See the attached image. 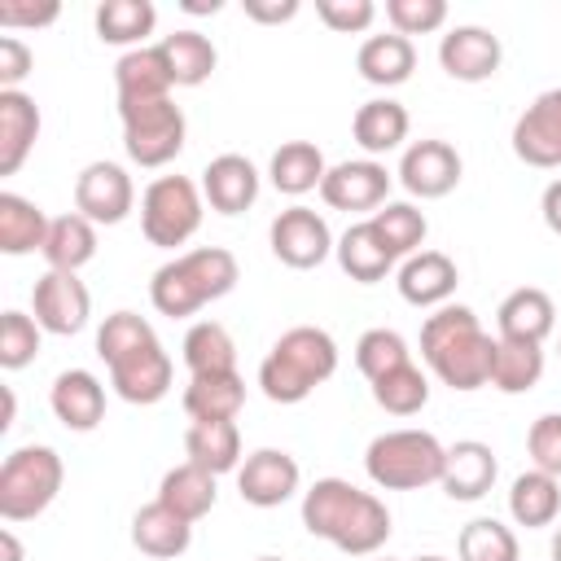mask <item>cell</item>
<instances>
[{"label": "cell", "mask_w": 561, "mask_h": 561, "mask_svg": "<svg viewBox=\"0 0 561 561\" xmlns=\"http://www.w3.org/2000/svg\"><path fill=\"white\" fill-rule=\"evenodd\" d=\"M421 355L451 390H478L491 381L495 337L482 333L469 307H443L421 324Z\"/></svg>", "instance_id": "cell-1"}, {"label": "cell", "mask_w": 561, "mask_h": 561, "mask_svg": "<svg viewBox=\"0 0 561 561\" xmlns=\"http://www.w3.org/2000/svg\"><path fill=\"white\" fill-rule=\"evenodd\" d=\"M447 447L425 430H390L368 443V478L386 491H416L443 478Z\"/></svg>", "instance_id": "cell-2"}, {"label": "cell", "mask_w": 561, "mask_h": 561, "mask_svg": "<svg viewBox=\"0 0 561 561\" xmlns=\"http://www.w3.org/2000/svg\"><path fill=\"white\" fill-rule=\"evenodd\" d=\"M61 456L53 447H18L0 465V517L31 522L39 517L61 491Z\"/></svg>", "instance_id": "cell-3"}, {"label": "cell", "mask_w": 561, "mask_h": 561, "mask_svg": "<svg viewBox=\"0 0 561 561\" xmlns=\"http://www.w3.org/2000/svg\"><path fill=\"white\" fill-rule=\"evenodd\" d=\"M202 224V193L193 180L184 175H162L145 188L140 197V228H145V241L149 245H162V250H175L184 245Z\"/></svg>", "instance_id": "cell-4"}, {"label": "cell", "mask_w": 561, "mask_h": 561, "mask_svg": "<svg viewBox=\"0 0 561 561\" xmlns=\"http://www.w3.org/2000/svg\"><path fill=\"white\" fill-rule=\"evenodd\" d=\"M123 114V145L131 162L140 167H167L184 149V114L180 105L167 101H145V105H118Z\"/></svg>", "instance_id": "cell-5"}, {"label": "cell", "mask_w": 561, "mask_h": 561, "mask_svg": "<svg viewBox=\"0 0 561 561\" xmlns=\"http://www.w3.org/2000/svg\"><path fill=\"white\" fill-rule=\"evenodd\" d=\"M272 254L294 267V272H307V267H320L333 250V237H329V224L307 210V206H289L272 219Z\"/></svg>", "instance_id": "cell-6"}, {"label": "cell", "mask_w": 561, "mask_h": 561, "mask_svg": "<svg viewBox=\"0 0 561 561\" xmlns=\"http://www.w3.org/2000/svg\"><path fill=\"white\" fill-rule=\"evenodd\" d=\"M31 302H35V320L39 329L57 333V337H70L88 324L92 316V298H88V285L75 276V272H44L31 289Z\"/></svg>", "instance_id": "cell-7"}, {"label": "cell", "mask_w": 561, "mask_h": 561, "mask_svg": "<svg viewBox=\"0 0 561 561\" xmlns=\"http://www.w3.org/2000/svg\"><path fill=\"white\" fill-rule=\"evenodd\" d=\"M513 153L526 167H561V88L539 92L513 123Z\"/></svg>", "instance_id": "cell-8"}, {"label": "cell", "mask_w": 561, "mask_h": 561, "mask_svg": "<svg viewBox=\"0 0 561 561\" xmlns=\"http://www.w3.org/2000/svg\"><path fill=\"white\" fill-rule=\"evenodd\" d=\"M131 202H136V188H131L127 171L114 167V162H88L79 171V180H75V210L83 219H92V224L127 219Z\"/></svg>", "instance_id": "cell-9"}, {"label": "cell", "mask_w": 561, "mask_h": 561, "mask_svg": "<svg viewBox=\"0 0 561 561\" xmlns=\"http://www.w3.org/2000/svg\"><path fill=\"white\" fill-rule=\"evenodd\" d=\"M237 491L254 508H276L298 491V460L289 451L259 447L254 456H245V465L237 473Z\"/></svg>", "instance_id": "cell-10"}, {"label": "cell", "mask_w": 561, "mask_h": 561, "mask_svg": "<svg viewBox=\"0 0 561 561\" xmlns=\"http://www.w3.org/2000/svg\"><path fill=\"white\" fill-rule=\"evenodd\" d=\"M438 61H443V70H447L451 79H460V83H482V79H491V75L500 70L504 48H500V39H495L486 26H456L451 35H443Z\"/></svg>", "instance_id": "cell-11"}, {"label": "cell", "mask_w": 561, "mask_h": 561, "mask_svg": "<svg viewBox=\"0 0 561 561\" xmlns=\"http://www.w3.org/2000/svg\"><path fill=\"white\" fill-rule=\"evenodd\" d=\"M399 180L416 197H447L460 184V153L447 140H416L399 162Z\"/></svg>", "instance_id": "cell-12"}, {"label": "cell", "mask_w": 561, "mask_h": 561, "mask_svg": "<svg viewBox=\"0 0 561 561\" xmlns=\"http://www.w3.org/2000/svg\"><path fill=\"white\" fill-rule=\"evenodd\" d=\"M202 197H206L210 210H219V215H241V210H250L254 197H259V171H254V162L241 158V153H219V158H210L206 171H202Z\"/></svg>", "instance_id": "cell-13"}, {"label": "cell", "mask_w": 561, "mask_h": 561, "mask_svg": "<svg viewBox=\"0 0 561 561\" xmlns=\"http://www.w3.org/2000/svg\"><path fill=\"white\" fill-rule=\"evenodd\" d=\"M386 193H390V175L381 162H337L320 184V197L333 210H373L386 202Z\"/></svg>", "instance_id": "cell-14"}, {"label": "cell", "mask_w": 561, "mask_h": 561, "mask_svg": "<svg viewBox=\"0 0 561 561\" xmlns=\"http://www.w3.org/2000/svg\"><path fill=\"white\" fill-rule=\"evenodd\" d=\"M495 473H500L495 451H491L486 443H478V438H465V443L447 447L438 486H443L451 500H482V495L495 486Z\"/></svg>", "instance_id": "cell-15"}, {"label": "cell", "mask_w": 561, "mask_h": 561, "mask_svg": "<svg viewBox=\"0 0 561 561\" xmlns=\"http://www.w3.org/2000/svg\"><path fill=\"white\" fill-rule=\"evenodd\" d=\"M114 83H118V105L167 101L171 88H175L162 48H131L127 57H118V66H114Z\"/></svg>", "instance_id": "cell-16"}, {"label": "cell", "mask_w": 561, "mask_h": 561, "mask_svg": "<svg viewBox=\"0 0 561 561\" xmlns=\"http://www.w3.org/2000/svg\"><path fill=\"white\" fill-rule=\"evenodd\" d=\"M53 412L66 430H96L105 421V386L88 368H70L53 381Z\"/></svg>", "instance_id": "cell-17"}, {"label": "cell", "mask_w": 561, "mask_h": 561, "mask_svg": "<svg viewBox=\"0 0 561 561\" xmlns=\"http://www.w3.org/2000/svg\"><path fill=\"white\" fill-rule=\"evenodd\" d=\"M110 386L118 390V399L127 403H158L171 390V355L162 346H145L131 359L110 368Z\"/></svg>", "instance_id": "cell-18"}, {"label": "cell", "mask_w": 561, "mask_h": 561, "mask_svg": "<svg viewBox=\"0 0 561 561\" xmlns=\"http://www.w3.org/2000/svg\"><path fill=\"white\" fill-rule=\"evenodd\" d=\"M131 543H136L145 557H158V561L184 557L188 543H193V522H184L175 508H167L162 500H153V504H145V508L131 517Z\"/></svg>", "instance_id": "cell-19"}, {"label": "cell", "mask_w": 561, "mask_h": 561, "mask_svg": "<svg viewBox=\"0 0 561 561\" xmlns=\"http://www.w3.org/2000/svg\"><path fill=\"white\" fill-rule=\"evenodd\" d=\"M456 280H460V272L443 250H421V254H412L403 263L399 294L412 307H438V302H447L456 294Z\"/></svg>", "instance_id": "cell-20"}, {"label": "cell", "mask_w": 561, "mask_h": 561, "mask_svg": "<svg viewBox=\"0 0 561 561\" xmlns=\"http://www.w3.org/2000/svg\"><path fill=\"white\" fill-rule=\"evenodd\" d=\"M495 320H500V337H508V342H535L539 346L552 333V324H557V307H552V298L543 289L522 285V289H513L500 302Z\"/></svg>", "instance_id": "cell-21"}, {"label": "cell", "mask_w": 561, "mask_h": 561, "mask_svg": "<svg viewBox=\"0 0 561 561\" xmlns=\"http://www.w3.org/2000/svg\"><path fill=\"white\" fill-rule=\"evenodd\" d=\"M39 140V110L26 92H0V175H13Z\"/></svg>", "instance_id": "cell-22"}, {"label": "cell", "mask_w": 561, "mask_h": 561, "mask_svg": "<svg viewBox=\"0 0 561 561\" xmlns=\"http://www.w3.org/2000/svg\"><path fill=\"white\" fill-rule=\"evenodd\" d=\"M359 486H351V482H342V478H320L307 495H302V526L316 535V539H329L333 543V535L342 530V522L355 513V504H359Z\"/></svg>", "instance_id": "cell-23"}, {"label": "cell", "mask_w": 561, "mask_h": 561, "mask_svg": "<svg viewBox=\"0 0 561 561\" xmlns=\"http://www.w3.org/2000/svg\"><path fill=\"white\" fill-rule=\"evenodd\" d=\"M355 70L377 83V88H394L403 79H412L416 70V48L408 35H373L359 44V57H355Z\"/></svg>", "instance_id": "cell-24"}, {"label": "cell", "mask_w": 561, "mask_h": 561, "mask_svg": "<svg viewBox=\"0 0 561 561\" xmlns=\"http://www.w3.org/2000/svg\"><path fill=\"white\" fill-rule=\"evenodd\" d=\"M175 267L184 272V280H188V289L197 294V302L206 307V302H215V298H224V294H232V285H237V259H232V250H224V245H202V250H188V254H180L175 259Z\"/></svg>", "instance_id": "cell-25"}, {"label": "cell", "mask_w": 561, "mask_h": 561, "mask_svg": "<svg viewBox=\"0 0 561 561\" xmlns=\"http://www.w3.org/2000/svg\"><path fill=\"white\" fill-rule=\"evenodd\" d=\"M158 500L167 508H175L184 522H197V517H206L215 508V473L202 469V465H193V460H184V465H175V469L162 473Z\"/></svg>", "instance_id": "cell-26"}, {"label": "cell", "mask_w": 561, "mask_h": 561, "mask_svg": "<svg viewBox=\"0 0 561 561\" xmlns=\"http://www.w3.org/2000/svg\"><path fill=\"white\" fill-rule=\"evenodd\" d=\"M48 228H53V219L35 202H26L18 193H0V250L4 254H35V250H44Z\"/></svg>", "instance_id": "cell-27"}, {"label": "cell", "mask_w": 561, "mask_h": 561, "mask_svg": "<svg viewBox=\"0 0 561 561\" xmlns=\"http://www.w3.org/2000/svg\"><path fill=\"white\" fill-rule=\"evenodd\" d=\"M337 263H342V272H346L351 280L373 285V280H381V276L390 272L394 254H390V245L381 241V232L373 228V219H368V224H355V228L342 232V241H337Z\"/></svg>", "instance_id": "cell-28"}, {"label": "cell", "mask_w": 561, "mask_h": 561, "mask_svg": "<svg viewBox=\"0 0 561 561\" xmlns=\"http://www.w3.org/2000/svg\"><path fill=\"white\" fill-rule=\"evenodd\" d=\"M245 408V381L237 373L193 377L184 390V412L193 421H232Z\"/></svg>", "instance_id": "cell-29"}, {"label": "cell", "mask_w": 561, "mask_h": 561, "mask_svg": "<svg viewBox=\"0 0 561 561\" xmlns=\"http://www.w3.org/2000/svg\"><path fill=\"white\" fill-rule=\"evenodd\" d=\"M184 451L193 465H202L219 478V473L237 469V460H241V430H237V421H193L184 434Z\"/></svg>", "instance_id": "cell-30"}, {"label": "cell", "mask_w": 561, "mask_h": 561, "mask_svg": "<svg viewBox=\"0 0 561 561\" xmlns=\"http://www.w3.org/2000/svg\"><path fill=\"white\" fill-rule=\"evenodd\" d=\"M272 351L285 355V359H289L298 373H307L316 386L337 373V346H333V337H329L324 329H316V324H298V329L280 333Z\"/></svg>", "instance_id": "cell-31"}, {"label": "cell", "mask_w": 561, "mask_h": 561, "mask_svg": "<svg viewBox=\"0 0 561 561\" xmlns=\"http://www.w3.org/2000/svg\"><path fill=\"white\" fill-rule=\"evenodd\" d=\"M324 153L311 145V140H285L276 153H272V184L289 197H302L311 188L324 184Z\"/></svg>", "instance_id": "cell-32"}, {"label": "cell", "mask_w": 561, "mask_h": 561, "mask_svg": "<svg viewBox=\"0 0 561 561\" xmlns=\"http://www.w3.org/2000/svg\"><path fill=\"white\" fill-rule=\"evenodd\" d=\"M92 254H96V224L92 219H83L79 210L53 219L48 241H44V259L53 272H79Z\"/></svg>", "instance_id": "cell-33"}, {"label": "cell", "mask_w": 561, "mask_h": 561, "mask_svg": "<svg viewBox=\"0 0 561 561\" xmlns=\"http://www.w3.org/2000/svg\"><path fill=\"white\" fill-rule=\"evenodd\" d=\"M351 131H355L359 149H368V153H390V149H399L403 136H408V110H403L399 101H390V96H386V101H364V105L355 110Z\"/></svg>", "instance_id": "cell-34"}, {"label": "cell", "mask_w": 561, "mask_h": 561, "mask_svg": "<svg viewBox=\"0 0 561 561\" xmlns=\"http://www.w3.org/2000/svg\"><path fill=\"white\" fill-rule=\"evenodd\" d=\"M508 508H513L517 526H530V530L535 526H552L557 513H561V482L552 473H543V469H530V473H522L513 482Z\"/></svg>", "instance_id": "cell-35"}, {"label": "cell", "mask_w": 561, "mask_h": 561, "mask_svg": "<svg viewBox=\"0 0 561 561\" xmlns=\"http://www.w3.org/2000/svg\"><path fill=\"white\" fill-rule=\"evenodd\" d=\"M158 48L167 53V66H171L175 88H197V83H206V79L215 75L219 53H215V44H210L206 35H197V31H175V35H167Z\"/></svg>", "instance_id": "cell-36"}, {"label": "cell", "mask_w": 561, "mask_h": 561, "mask_svg": "<svg viewBox=\"0 0 561 561\" xmlns=\"http://www.w3.org/2000/svg\"><path fill=\"white\" fill-rule=\"evenodd\" d=\"M543 377V351L535 342H508L495 337V359H491V386L504 394H522L539 386Z\"/></svg>", "instance_id": "cell-37"}, {"label": "cell", "mask_w": 561, "mask_h": 561, "mask_svg": "<svg viewBox=\"0 0 561 561\" xmlns=\"http://www.w3.org/2000/svg\"><path fill=\"white\" fill-rule=\"evenodd\" d=\"M184 364L193 377H210V373H237V346L228 337L224 324L202 320L188 329L184 337Z\"/></svg>", "instance_id": "cell-38"}, {"label": "cell", "mask_w": 561, "mask_h": 561, "mask_svg": "<svg viewBox=\"0 0 561 561\" xmlns=\"http://www.w3.org/2000/svg\"><path fill=\"white\" fill-rule=\"evenodd\" d=\"M390 539V513H386V504L377 500V495H359V504H355V513L342 522V530L333 535V543L342 548V552H351V557H368V552H377L381 543Z\"/></svg>", "instance_id": "cell-39"}, {"label": "cell", "mask_w": 561, "mask_h": 561, "mask_svg": "<svg viewBox=\"0 0 561 561\" xmlns=\"http://www.w3.org/2000/svg\"><path fill=\"white\" fill-rule=\"evenodd\" d=\"M145 346H158V337H153L149 320L136 316V311H114V316L101 324V333H96V355H101L110 368L123 364V359H131V355L145 351Z\"/></svg>", "instance_id": "cell-40"}, {"label": "cell", "mask_w": 561, "mask_h": 561, "mask_svg": "<svg viewBox=\"0 0 561 561\" xmlns=\"http://www.w3.org/2000/svg\"><path fill=\"white\" fill-rule=\"evenodd\" d=\"M158 13L149 0H105L96 9V35L105 44H136L153 31Z\"/></svg>", "instance_id": "cell-41"}, {"label": "cell", "mask_w": 561, "mask_h": 561, "mask_svg": "<svg viewBox=\"0 0 561 561\" xmlns=\"http://www.w3.org/2000/svg\"><path fill=\"white\" fill-rule=\"evenodd\" d=\"M373 399L390 416H412V412H421L430 403V381H425L421 368L403 364V368H394V373H386V377L373 381Z\"/></svg>", "instance_id": "cell-42"}, {"label": "cell", "mask_w": 561, "mask_h": 561, "mask_svg": "<svg viewBox=\"0 0 561 561\" xmlns=\"http://www.w3.org/2000/svg\"><path fill=\"white\" fill-rule=\"evenodd\" d=\"M460 561H517V535L495 517H478L460 530Z\"/></svg>", "instance_id": "cell-43"}, {"label": "cell", "mask_w": 561, "mask_h": 561, "mask_svg": "<svg viewBox=\"0 0 561 561\" xmlns=\"http://www.w3.org/2000/svg\"><path fill=\"white\" fill-rule=\"evenodd\" d=\"M355 364H359V373L368 381H377V377H386V373H394V368H403L412 359H408V342L394 329H368L355 342Z\"/></svg>", "instance_id": "cell-44"}, {"label": "cell", "mask_w": 561, "mask_h": 561, "mask_svg": "<svg viewBox=\"0 0 561 561\" xmlns=\"http://www.w3.org/2000/svg\"><path fill=\"white\" fill-rule=\"evenodd\" d=\"M373 228L381 232V241L390 245L394 259H399V254H412V250L425 241V215H421L416 206H408V202H394V206L377 210V215H373Z\"/></svg>", "instance_id": "cell-45"}, {"label": "cell", "mask_w": 561, "mask_h": 561, "mask_svg": "<svg viewBox=\"0 0 561 561\" xmlns=\"http://www.w3.org/2000/svg\"><path fill=\"white\" fill-rule=\"evenodd\" d=\"M39 320L22 316V311H4L0 316V368H26L39 351Z\"/></svg>", "instance_id": "cell-46"}, {"label": "cell", "mask_w": 561, "mask_h": 561, "mask_svg": "<svg viewBox=\"0 0 561 561\" xmlns=\"http://www.w3.org/2000/svg\"><path fill=\"white\" fill-rule=\"evenodd\" d=\"M259 386H263V394L272 399V403H302L311 390H316V381L307 377V373H298L285 355H267L263 359V368H259Z\"/></svg>", "instance_id": "cell-47"}, {"label": "cell", "mask_w": 561, "mask_h": 561, "mask_svg": "<svg viewBox=\"0 0 561 561\" xmlns=\"http://www.w3.org/2000/svg\"><path fill=\"white\" fill-rule=\"evenodd\" d=\"M149 298H153V307H158L162 316H171V320L193 316V311L202 307V302H197V294L188 289L184 272L175 267V259H171V263H162V267L153 272V280H149Z\"/></svg>", "instance_id": "cell-48"}, {"label": "cell", "mask_w": 561, "mask_h": 561, "mask_svg": "<svg viewBox=\"0 0 561 561\" xmlns=\"http://www.w3.org/2000/svg\"><path fill=\"white\" fill-rule=\"evenodd\" d=\"M386 18H390L394 35H425L447 22V4L443 0H390Z\"/></svg>", "instance_id": "cell-49"}, {"label": "cell", "mask_w": 561, "mask_h": 561, "mask_svg": "<svg viewBox=\"0 0 561 561\" xmlns=\"http://www.w3.org/2000/svg\"><path fill=\"white\" fill-rule=\"evenodd\" d=\"M526 451H530L535 469L561 478V412H548V416H539V421L530 425V434H526Z\"/></svg>", "instance_id": "cell-50"}, {"label": "cell", "mask_w": 561, "mask_h": 561, "mask_svg": "<svg viewBox=\"0 0 561 561\" xmlns=\"http://www.w3.org/2000/svg\"><path fill=\"white\" fill-rule=\"evenodd\" d=\"M316 13H320V22L329 31L355 35V31H364L373 22L377 9H373V0H316Z\"/></svg>", "instance_id": "cell-51"}, {"label": "cell", "mask_w": 561, "mask_h": 561, "mask_svg": "<svg viewBox=\"0 0 561 561\" xmlns=\"http://www.w3.org/2000/svg\"><path fill=\"white\" fill-rule=\"evenodd\" d=\"M61 13L57 0H0V26H53Z\"/></svg>", "instance_id": "cell-52"}, {"label": "cell", "mask_w": 561, "mask_h": 561, "mask_svg": "<svg viewBox=\"0 0 561 561\" xmlns=\"http://www.w3.org/2000/svg\"><path fill=\"white\" fill-rule=\"evenodd\" d=\"M35 70V53L13 39V35H0V92H18V83Z\"/></svg>", "instance_id": "cell-53"}, {"label": "cell", "mask_w": 561, "mask_h": 561, "mask_svg": "<svg viewBox=\"0 0 561 561\" xmlns=\"http://www.w3.org/2000/svg\"><path fill=\"white\" fill-rule=\"evenodd\" d=\"M241 9L259 26H280V22H289L298 13V0H241Z\"/></svg>", "instance_id": "cell-54"}, {"label": "cell", "mask_w": 561, "mask_h": 561, "mask_svg": "<svg viewBox=\"0 0 561 561\" xmlns=\"http://www.w3.org/2000/svg\"><path fill=\"white\" fill-rule=\"evenodd\" d=\"M539 210H543V224L561 237V180H552L548 188H543V202H539Z\"/></svg>", "instance_id": "cell-55"}, {"label": "cell", "mask_w": 561, "mask_h": 561, "mask_svg": "<svg viewBox=\"0 0 561 561\" xmlns=\"http://www.w3.org/2000/svg\"><path fill=\"white\" fill-rule=\"evenodd\" d=\"M0 561H22V543L13 539V530H0Z\"/></svg>", "instance_id": "cell-56"}, {"label": "cell", "mask_w": 561, "mask_h": 561, "mask_svg": "<svg viewBox=\"0 0 561 561\" xmlns=\"http://www.w3.org/2000/svg\"><path fill=\"white\" fill-rule=\"evenodd\" d=\"M0 399H4V412H0V430H9V425H13V412H18V399H13V390H9V386L0 390Z\"/></svg>", "instance_id": "cell-57"}, {"label": "cell", "mask_w": 561, "mask_h": 561, "mask_svg": "<svg viewBox=\"0 0 561 561\" xmlns=\"http://www.w3.org/2000/svg\"><path fill=\"white\" fill-rule=\"evenodd\" d=\"M184 13H219V0H184Z\"/></svg>", "instance_id": "cell-58"}, {"label": "cell", "mask_w": 561, "mask_h": 561, "mask_svg": "<svg viewBox=\"0 0 561 561\" xmlns=\"http://www.w3.org/2000/svg\"><path fill=\"white\" fill-rule=\"evenodd\" d=\"M552 561H561V530L552 535Z\"/></svg>", "instance_id": "cell-59"}, {"label": "cell", "mask_w": 561, "mask_h": 561, "mask_svg": "<svg viewBox=\"0 0 561 561\" xmlns=\"http://www.w3.org/2000/svg\"><path fill=\"white\" fill-rule=\"evenodd\" d=\"M416 561H443V557H416Z\"/></svg>", "instance_id": "cell-60"}, {"label": "cell", "mask_w": 561, "mask_h": 561, "mask_svg": "<svg viewBox=\"0 0 561 561\" xmlns=\"http://www.w3.org/2000/svg\"><path fill=\"white\" fill-rule=\"evenodd\" d=\"M259 561H280V557H259Z\"/></svg>", "instance_id": "cell-61"}]
</instances>
